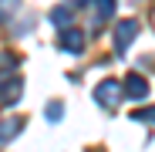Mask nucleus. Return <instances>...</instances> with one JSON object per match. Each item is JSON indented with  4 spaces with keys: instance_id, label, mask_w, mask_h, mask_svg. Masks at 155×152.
I'll use <instances>...</instances> for the list:
<instances>
[{
    "instance_id": "f8f14e48",
    "label": "nucleus",
    "mask_w": 155,
    "mask_h": 152,
    "mask_svg": "<svg viewBox=\"0 0 155 152\" xmlns=\"http://www.w3.org/2000/svg\"><path fill=\"white\" fill-rule=\"evenodd\" d=\"M71 4H81V0H71Z\"/></svg>"
},
{
    "instance_id": "7ed1b4c3",
    "label": "nucleus",
    "mask_w": 155,
    "mask_h": 152,
    "mask_svg": "<svg viewBox=\"0 0 155 152\" xmlns=\"http://www.w3.org/2000/svg\"><path fill=\"white\" fill-rule=\"evenodd\" d=\"M61 44L71 51V54H81V47H84V34H81V31H74V27H68V31L61 34Z\"/></svg>"
},
{
    "instance_id": "423d86ee",
    "label": "nucleus",
    "mask_w": 155,
    "mask_h": 152,
    "mask_svg": "<svg viewBox=\"0 0 155 152\" xmlns=\"http://www.w3.org/2000/svg\"><path fill=\"white\" fill-rule=\"evenodd\" d=\"M51 20H54L58 27H64V31H68V24H71V10H64V7H54V10H51Z\"/></svg>"
},
{
    "instance_id": "1a4fd4ad",
    "label": "nucleus",
    "mask_w": 155,
    "mask_h": 152,
    "mask_svg": "<svg viewBox=\"0 0 155 152\" xmlns=\"http://www.w3.org/2000/svg\"><path fill=\"white\" fill-rule=\"evenodd\" d=\"M47 118H61V105H51L47 108Z\"/></svg>"
},
{
    "instance_id": "f257e3e1",
    "label": "nucleus",
    "mask_w": 155,
    "mask_h": 152,
    "mask_svg": "<svg viewBox=\"0 0 155 152\" xmlns=\"http://www.w3.org/2000/svg\"><path fill=\"white\" fill-rule=\"evenodd\" d=\"M135 34H138V24H135V20H121V24H118V31H115V47H118V54L132 44Z\"/></svg>"
},
{
    "instance_id": "9d476101",
    "label": "nucleus",
    "mask_w": 155,
    "mask_h": 152,
    "mask_svg": "<svg viewBox=\"0 0 155 152\" xmlns=\"http://www.w3.org/2000/svg\"><path fill=\"white\" fill-rule=\"evenodd\" d=\"M135 118H148V122H155V108H152V112H138Z\"/></svg>"
},
{
    "instance_id": "0eeeda50",
    "label": "nucleus",
    "mask_w": 155,
    "mask_h": 152,
    "mask_svg": "<svg viewBox=\"0 0 155 152\" xmlns=\"http://www.w3.org/2000/svg\"><path fill=\"white\" fill-rule=\"evenodd\" d=\"M17 129H20V122H17V118H14V122H4V125H0V142L14 139V135H17Z\"/></svg>"
},
{
    "instance_id": "20e7f679",
    "label": "nucleus",
    "mask_w": 155,
    "mask_h": 152,
    "mask_svg": "<svg viewBox=\"0 0 155 152\" xmlns=\"http://www.w3.org/2000/svg\"><path fill=\"white\" fill-rule=\"evenodd\" d=\"M125 91L132 95V98H142V95L148 91V85H145V78H138V74H132V78H128V85H125Z\"/></svg>"
},
{
    "instance_id": "9b49d317",
    "label": "nucleus",
    "mask_w": 155,
    "mask_h": 152,
    "mask_svg": "<svg viewBox=\"0 0 155 152\" xmlns=\"http://www.w3.org/2000/svg\"><path fill=\"white\" fill-rule=\"evenodd\" d=\"M0 68H14V58H7V54H4V58H0Z\"/></svg>"
},
{
    "instance_id": "6e6552de",
    "label": "nucleus",
    "mask_w": 155,
    "mask_h": 152,
    "mask_svg": "<svg viewBox=\"0 0 155 152\" xmlns=\"http://www.w3.org/2000/svg\"><path fill=\"white\" fill-rule=\"evenodd\" d=\"M17 4H20V0H0V24H4V20L17 10Z\"/></svg>"
},
{
    "instance_id": "f03ea898",
    "label": "nucleus",
    "mask_w": 155,
    "mask_h": 152,
    "mask_svg": "<svg viewBox=\"0 0 155 152\" xmlns=\"http://www.w3.org/2000/svg\"><path fill=\"white\" fill-rule=\"evenodd\" d=\"M118 95H121V88H118V81H101V85L94 88V98H98V101H101V105H105V108L111 105V101H115Z\"/></svg>"
},
{
    "instance_id": "39448f33",
    "label": "nucleus",
    "mask_w": 155,
    "mask_h": 152,
    "mask_svg": "<svg viewBox=\"0 0 155 152\" xmlns=\"http://www.w3.org/2000/svg\"><path fill=\"white\" fill-rule=\"evenodd\" d=\"M94 4V20H108L115 10V0H91Z\"/></svg>"
}]
</instances>
